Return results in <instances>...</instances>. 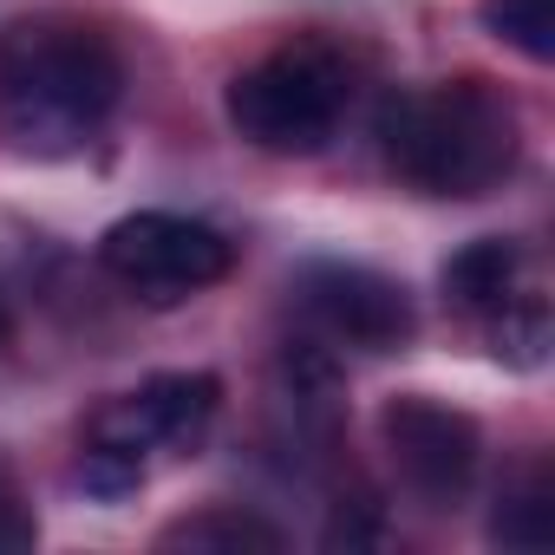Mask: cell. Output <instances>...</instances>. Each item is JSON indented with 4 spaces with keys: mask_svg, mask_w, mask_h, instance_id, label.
I'll list each match as a JSON object with an SVG mask.
<instances>
[{
    "mask_svg": "<svg viewBox=\"0 0 555 555\" xmlns=\"http://www.w3.org/2000/svg\"><path fill=\"white\" fill-rule=\"evenodd\" d=\"M125 99L118 47L73 14H34L0 34V131L27 157H73Z\"/></svg>",
    "mask_w": 555,
    "mask_h": 555,
    "instance_id": "cell-1",
    "label": "cell"
},
{
    "mask_svg": "<svg viewBox=\"0 0 555 555\" xmlns=\"http://www.w3.org/2000/svg\"><path fill=\"white\" fill-rule=\"evenodd\" d=\"M379 151L425 196H490L522 157V112L496 79L457 73L392 92L379 105Z\"/></svg>",
    "mask_w": 555,
    "mask_h": 555,
    "instance_id": "cell-2",
    "label": "cell"
},
{
    "mask_svg": "<svg viewBox=\"0 0 555 555\" xmlns=\"http://www.w3.org/2000/svg\"><path fill=\"white\" fill-rule=\"evenodd\" d=\"M347 99H353V66L321 40H295L229 79L222 118L242 144L268 157H314L340 131Z\"/></svg>",
    "mask_w": 555,
    "mask_h": 555,
    "instance_id": "cell-3",
    "label": "cell"
},
{
    "mask_svg": "<svg viewBox=\"0 0 555 555\" xmlns=\"http://www.w3.org/2000/svg\"><path fill=\"white\" fill-rule=\"evenodd\" d=\"M99 268L112 274V282H125L138 301L177 308V301L229 282L235 242L216 222L170 216V209H138V216H118L99 235Z\"/></svg>",
    "mask_w": 555,
    "mask_h": 555,
    "instance_id": "cell-4",
    "label": "cell"
},
{
    "mask_svg": "<svg viewBox=\"0 0 555 555\" xmlns=\"http://www.w3.org/2000/svg\"><path fill=\"white\" fill-rule=\"evenodd\" d=\"M379 444L399 477V490L425 509H457L483 470V431L470 412L431 399V392H399L379 405Z\"/></svg>",
    "mask_w": 555,
    "mask_h": 555,
    "instance_id": "cell-5",
    "label": "cell"
},
{
    "mask_svg": "<svg viewBox=\"0 0 555 555\" xmlns=\"http://www.w3.org/2000/svg\"><path fill=\"white\" fill-rule=\"evenodd\" d=\"M295 301L334 347L399 353L418 334V308H412L405 282H392V274H379L366 261H308L295 274Z\"/></svg>",
    "mask_w": 555,
    "mask_h": 555,
    "instance_id": "cell-6",
    "label": "cell"
},
{
    "mask_svg": "<svg viewBox=\"0 0 555 555\" xmlns=\"http://www.w3.org/2000/svg\"><path fill=\"white\" fill-rule=\"evenodd\" d=\"M222 412V379L216 373H157L138 392H118L92 412L86 444L138 457L144 451H196Z\"/></svg>",
    "mask_w": 555,
    "mask_h": 555,
    "instance_id": "cell-7",
    "label": "cell"
},
{
    "mask_svg": "<svg viewBox=\"0 0 555 555\" xmlns=\"http://www.w3.org/2000/svg\"><path fill=\"white\" fill-rule=\"evenodd\" d=\"M444 301L457 308V314H496L509 295H516V282H522V242H509V235H477V242H464L451 261H444Z\"/></svg>",
    "mask_w": 555,
    "mask_h": 555,
    "instance_id": "cell-8",
    "label": "cell"
},
{
    "mask_svg": "<svg viewBox=\"0 0 555 555\" xmlns=\"http://www.w3.org/2000/svg\"><path fill=\"white\" fill-rule=\"evenodd\" d=\"M157 548H190V555H274V548H288V535L274 529L268 516H255V509L209 503L196 516L164 522L157 529Z\"/></svg>",
    "mask_w": 555,
    "mask_h": 555,
    "instance_id": "cell-9",
    "label": "cell"
},
{
    "mask_svg": "<svg viewBox=\"0 0 555 555\" xmlns=\"http://www.w3.org/2000/svg\"><path fill=\"white\" fill-rule=\"evenodd\" d=\"M490 542H503V548H548L555 542V490H548V470L542 464H529L516 483L496 490Z\"/></svg>",
    "mask_w": 555,
    "mask_h": 555,
    "instance_id": "cell-10",
    "label": "cell"
},
{
    "mask_svg": "<svg viewBox=\"0 0 555 555\" xmlns=\"http://www.w3.org/2000/svg\"><path fill=\"white\" fill-rule=\"evenodd\" d=\"M477 21L503 47H516L529 66L555 60V0H477Z\"/></svg>",
    "mask_w": 555,
    "mask_h": 555,
    "instance_id": "cell-11",
    "label": "cell"
},
{
    "mask_svg": "<svg viewBox=\"0 0 555 555\" xmlns=\"http://www.w3.org/2000/svg\"><path fill=\"white\" fill-rule=\"evenodd\" d=\"M490 340H496V360H503V366H516V373L542 366V360H548V301L516 288V295L490 314Z\"/></svg>",
    "mask_w": 555,
    "mask_h": 555,
    "instance_id": "cell-12",
    "label": "cell"
},
{
    "mask_svg": "<svg viewBox=\"0 0 555 555\" xmlns=\"http://www.w3.org/2000/svg\"><path fill=\"white\" fill-rule=\"evenodd\" d=\"M34 542H40V516L21 503V490L8 477H0V555H21Z\"/></svg>",
    "mask_w": 555,
    "mask_h": 555,
    "instance_id": "cell-13",
    "label": "cell"
},
{
    "mask_svg": "<svg viewBox=\"0 0 555 555\" xmlns=\"http://www.w3.org/2000/svg\"><path fill=\"white\" fill-rule=\"evenodd\" d=\"M8 334H14V314H8V301H0V347H8Z\"/></svg>",
    "mask_w": 555,
    "mask_h": 555,
    "instance_id": "cell-14",
    "label": "cell"
}]
</instances>
